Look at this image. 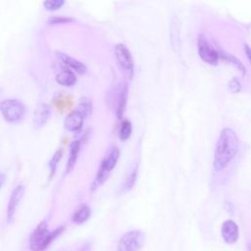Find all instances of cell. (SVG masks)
Listing matches in <instances>:
<instances>
[{
	"instance_id": "9c48e42d",
	"label": "cell",
	"mask_w": 251,
	"mask_h": 251,
	"mask_svg": "<svg viewBox=\"0 0 251 251\" xmlns=\"http://www.w3.org/2000/svg\"><path fill=\"white\" fill-rule=\"evenodd\" d=\"M24 193H25V186L23 184L16 185L13 191L11 192L8 205H7V222L8 223L13 222L17 208L24 196Z\"/></svg>"
},
{
	"instance_id": "52a82bcc",
	"label": "cell",
	"mask_w": 251,
	"mask_h": 251,
	"mask_svg": "<svg viewBox=\"0 0 251 251\" xmlns=\"http://www.w3.org/2000/svg\"><path fill=\"white\" fill-rule=\"evenodd\" d=\"M197 50L200 58L209 65H216L221 59L220 50L216 49L202 33L197 37Z\"/></svg>"
},
{
	"instance_id": "ba28073f",
	"label": "cell",
	"mask_w": 251,
	"mask_h": 251,
	"mask_svg": "<svg viewBox=\"0 0 251 251\" xmlns=\"http://www.w3.org/2000/svg\"><path fill=\"white\" fill-rule=\"evenodd\" d=\"M113 98L111 102L114 105V109L116 112V116L119 120H122L124 118L126 104H127V98H128V84L126 81H123L119 83L114 91V93L111 95Z\"/></svg>"
},
{
	"instance_id": "d4e9b609",
	"label": "cell",
	"mask_w": 251,
	"mask_h": 251,
	"mask_svg": "<svg viewBox=\"0 0 251 251\" xmlns=\"http://www.w3.org/2000/svg\"><path fill=\"white\" fill-rule=\"evenodd\" d=\"M4 181H5V176L3 174H0V189L4 184Z\"/></svg>"
},
{
	"instance_id": "2e32d148",
	"label": "cell",
	"mask_w": 251,
	"mask_h": 251,
	"mask_svg": "<svg viewBox=\"0 0 251 251\" xmlns=\"http://www.w3.org/2000/svg\"><path fill=\"white\" fill-rule=\"evenodd\" d=\"M91 216V208L87 204H82L73 215V222L76 225L84 224Z\"/></svg>"
},
{
	"instance_id": "d6986e66",
	"label": "cell",
	"mask_w": 251,
	"mask_h": 251,
	"mask_svg": "<svg viewBox=\"0 0 251 251\" xmlns=\"http://www.w3.org/2000/svg\"><path fill=\"white\" fill-rule=\"evenodd\" d=\"M137 173H138V164L135 163L126 176V179L124 182V189L126 191L130 190L135 184V181L137 178Z\"/></svg>"
},
{
	"instance_id": "7402d4cb",
	"label": "cell",
	"mask_w": 251,
	"mask_h": 251,
	"mask_svg": "<svg viewBox=\"0 0 251 251\" xmlns=\"http://www.w3.org/2000/svg\"><path fill=\"white\" fill-rule=\"evenodd\" d=\"M65 4L64 0H47L43 2V7L47 11H56Z\"/></svg>"
},
{
	"instance_id": "5b68a950",
	"label": "cell",
	"mask_w": 251,
	"mask_h": 251,
	"mask_svg": "<svg viewBox=\"0 0 251 251\" xmlns=\"http://www.w3.org/2000/svg\"><path fill=\"white\" fill-rule=\"evenodd\" d=\"M115 57L117 63L127 79H132L134 75V63L129 49L126 45L119 43L115 46Z\"/></svg>"
},
{
	"instance_id": "30bf717a",
	"label": "cell",
	"mask_w": 251,
	"mask_h": 251,
	"mask_svg": "<svg viewBox=\"0 0 251 251\" xmlns=\"http://www.w3.org/2000/svg\"><path fill=\"white\" fill-rule=\"evenodd\" d=\"M221 234L224 241L227 244H234L239 237V228L232 220H226L223 223Z\"/></svg>"
},
{
	"instance_id": "3957f363",
	"label": "cell",
	"mask_w": 251,
	"mask_h": 251,
	"mask_svg": "<svg viewBox=\"0 0 251 251\" xmlns=\"http://www.w3.org/2000/svg\"><path fill=\"white\" fill-rule=\"evenodd\" d=\"M120 157V149L116 146L112 147L108 154L104 157L103 161L101 162V165L97 171L96 176L93 180V182L91 183V191L96 190L99 186H101L109 177V176L111 175V172L113 171V169L116 167L118 160Z\"/></svg>"
},
{
	"instance_id": "7c38bea8",
	"label": "cell",
	"mask_w": 251,
	"mask_h": 251,
	"mask_svg": "<svg viewBox=\"0 0 251 251\" xmlns=\"http://www.w3.org/2000/svg\"><path fill=\"white\" fill-rule=\"evenodd\" d=\"M85 118L76 110L71 112L64 121L65 128L71 132H77L81 129Z\"/></svg>"
},
{
	"instance_id": "cb8c5ba5",
	"label": "cell",
	"mask_w": 251,
	"mask_h": 251,
	"mask_svg": "<svg viewBox=\"0 0 251 251\" xmlns=\"http://www.w3.org/2000/svg\"><path fill=\"white\" fill-rule=\"evenodd\" d=\"M244 50H245V53H246L249 61L251 62V47L247 44H244Z\"/></svg>"
},
{
	"instance_id": "44dd1931",
	"label": "cell",
	"mask_w": 251,
	"mask_h": 251,
	"mask_svg": "<svg viewBox=\"0 0 251 251\" xmlns=\"http://www.w3.org/2000/svg\"><path fill=\"white\" fill-rule=\"evenodd\" d=\"M132 131V126L130 121L128 120H124L121 124L120 130H119V136L122 140H126L130 137Z\"/></svg>"
},
{
	"instance_id": "8fae6325",
	"label": "cell",
	"mask_w": 251,
	"mask_h": 251,
	"mask_svg": "<svg viewBox=\"0 0 251 251\" xmlns=\"http://www.w3.org/2000/svg\"><path fill=\"white\" fill-rule=\"evenodd\" d=\"M56 56L66 67H68L73 72L75 71V73L80 74V75H83V74L86 73L87 68L82 62H80V61L71 57L70 55L61 52V51H57Z\"/></svg>"
},
{
	"instance_id": "7a4b0ae2",
	"label": "cell",
	"mask_w": 251,
	"mask_h": 251,
	"mask_svg": "<svg viewBox=\"0 0 251 251\" xmlns=\"http://www.w3.org/2000/svg\"><path fill=\"white\" fill-rule=\"evenodd\" d=\"M65 229L64 226H60L48 230V224L46 221L41 222L31 232L28 240V246L31 251H44Z\"/></svg>"
},
{
	"instance_id": "5bb4252c",
	"label": "cell",
	"mask_w": 251,
	"mask_h": 251,
	"mask_svg": "<svg viewBox=\"0 0 251 251\" xmlns=\"http://www.w3.org/2000/svg\"><path fill=\"white\" fill-rule=\"evenodd\" d=\"M80 151V141L75 139L74 141H72L71 145H70V151H69V159L67 161V165H66V170H65V175L70 174L73 169L75 166L77 157H78V153Z\"/></svg>"
},
{
	"instance_id": "ac0fdd59",
	"label": "cell",
	"mask_w": 251,
	"mask_h": 251,
	"mask_svg": "<svg viewBox=\"0 0 251 251\" xmlns=\"http://www.w3.org/2000/svg\"><path fill=\"white\" fill-rule=\"evenodd\" d=\"M62 156H63V150L60 148V149L56 150V151L54 152L53 156L51 157V159H50V161H49V165H48V167H49L48 180H49V181L54 177V176H55V174H56V171H57V166H58V164H59V162H60Z\"/></svg>"
},
{
	"instance_id": "4fadbf2b",
	"label": "cell",
	"mask_w": 251,
	"mask_h": 251,
	"mask_svg": "<svg viewBox=\"0 0 251 251\" xmlns=\"http://www.w3.org/2000/svg\"><path fill=\"white\" fill-rule=\"evenodd\" d=\"M51 116V108L47 104H41L34 112L33 126L35 128L42 127Z\"/></svg>"
},
{
	"instance_id": "484cf974",
	"label": "cell",
	"mask_w": 251,
	"mask_h": 251,
	"mask_svg": "<svg viewBox=\"0 0 251 251\" xmlns=\"http://www.w3.org/2000/svg\"><path fill=\"white\" fill-rule=\"evenodd\" d=\"M248 251H251V241L248 243Z\"/></svg>"
},
{
	"instance_id": "ffe728a7",
	"label": "cell",
	"mask_w": 251,
	"mask_h": 251,
	"mask_svg": "<svg viewBox=\"0 0 251 251\" xmlns=\"http://www.w3.org/2000/svg\"><path fill=\"white\" fill-rule=\"evenodd\" d=\"M77 112H79L85 119L91 115V112H92V102H91V99H89L88 97H81L77 106H76V109H75Z\"/></svg>"
},
{
	"instance_id": "277c9868",
	"label": "cell",
	"mask_w": 251,
	"mask_h": 251,
	"mask_svg": "<svg viewBox=\"0 0 251 251\" xmlns=\"http://www.w3.org/2000/svg\"><path fill=\"white\" fill-rule=\"evenodd\" d=\"M26 112L23 102L17 99H4L0 101V113L8 123L20 122Z\"/></svg>"
},
{
	"instance_id": "e0dca14e",
	"label": "cell",
	"mask_w": 251,
	"mask_h": 251,
	"mask_svg": "<svg viewBox=\"0 0 251 251\" xmlns=\"http://www.w3.org/2000/svg\"><path fill=\"white\" fill-rule=\"evenodd\" d=\"M171 42L174 47V49L176 51L177 48H179V21L177 17H174L171 21Z\"/></svg>"
},
{
	"instance_id": "8992f818",
	"label": "cell",
	"mask_w": 251,
	"mask_h": 251,
	"mask_svg": "<svg viewBox=\"0 0 251 251\" xmlns=\"http://www.w3.org/2000/svg\"><path fill=\"white\" fill-rule=\"evenodd\" d=\"M145 242V234L138 229H132L124 233L120 238L117 251H140Z\"/></svg>"
},
{
	"instance_id": "9a60e30c",
	"label": "cell",
	"mask_w": 251,
	"mask_h": 251,
	"mask_svg": "<svg viewBox=\"0 0 251 251\" xmlns=\"http://www.w3.org/2000/svg\"><path fill=\"white\" fill-rule=\"evenodd\" d=\"M56 81L64 86H73L76 81V76L75 72L64 68L56 75Z\"/></svg>"
},
{
	"instance_id": "6da1fadb",
	"label": "cell",
	"mask_w": 251,
	"mask_h": 251,
	"mask_svg": "<svg viewBox=\"0 0 251 251\" xmlns=\"http://www.w3.org/2000/svg\"><path fill=\"white\" fill-rule=\"evenodd\" d=\"M239 147L236 132L230 127H224L218 137L215 148L213 167L217 172L224 171L235 158Z\"/></svg>"
},
{
	"instance_id": "603a6c76",
	"label": "cell",
	"mask_w": 251,
	"mask_h": 251,
	"mask_svg": "<svg viewBox=\"0 0 251 251\" xmlns=\"http://www.w3.org/2000/svg\"><path fill=\"white\" fill-rule=\"evenodd\" d=\"M73 18L69 17H51L48 19V23L50 25H61V24H68L73 22Z\"/></svg>"
}]
</instances>
